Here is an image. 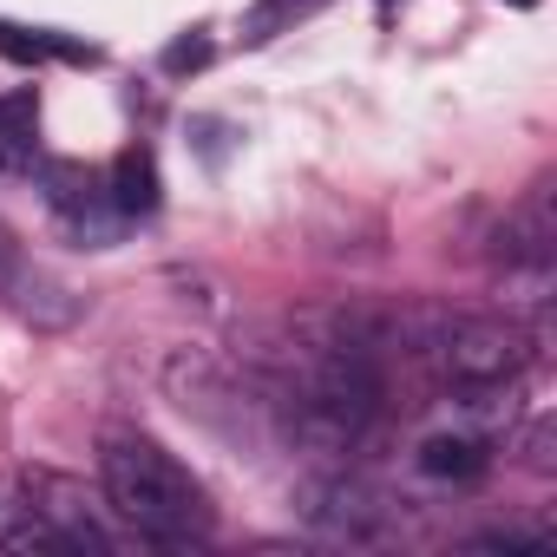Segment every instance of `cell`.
Instances as JSON below:
<instances>
[{
    "label": "cell",
    "mask_w": 557,
    "mask_h": 557,
    "mask_svg": "<svg viewBox=\"0 0 557 557\" xmlns=\"http://www.w3.org/2000/svg\"><path fill=\"white\" fill-rule=\"evenodd\" d=\"M99 472H106V498L158 544H190L210 531V505H203V485L151 440H106L99 453Z\"/></svg>",
    "instance_id": "6da1fadb"
},
{
    "label": "cell",
    "mask_w": 557,
    "mask_h": 557,
    "mask_svg": "<svg viewBox=\"0 0 557 557\" xmlns=\"http://www.w3.org/2000/svg\"><path fill=\"white\" fill-rule=\"evenodd\" d=\"M440 368L453 387H498L524 368V342L518 329L505 322H479V315H459L440 329Z\"/></svg>",
    "instance_id": "7a4b0ae2"
},
{
    "label": "cell",
    "mask_w": 557,
    "mask_h": 557,
    "mask_svg": "<svg viewBox=\"0 0 557 557\" xmlns=\"http://www.w3.org/2000/svg\"><path fill=\"white\" fill-rule=\"evenodd\" d=\"M106 197H112L119 216H151V210H158V158H151L145 145H125V151L112 158Z\"/></svg>",
    "instance_id": "3957f363"
},
{
    "label": "cell",
    "mask_w": 557,
    "mask_h": 557,
    "mask_svg": "<svg viewBox=\"0 0 557 557\" xmlns=\"http://www.w3.org/2000/svg\"><path fill=\"white\" fill-rule=\"evenodd\" d=\"M492 466V453H485V440H472V433H433L426 446H420V472L426 479H479Z\"/></svg>",
    "instance_id": "277c9868"
},
{
    "label": "cell",
    "mask_w": 557,
    "mask_h": 557,
    "mask_svg": "<svg viewBox=\"0 0 557 557\" xmlns=\"http://www.w3.org/2000/svg\"><path fill=\"white\" fill-rule=\"evenodd\" d=\"M34 125H40V99H34V86L27 92H8L0 99V164H34Z\"/></svg>",
    "instance_id": "5b68a950"
},
{
    "label": "cell",
    "mask_w": 557,
    "mask_h": 557,
    "mask_svg": "<svg viewBox=\"0 0 557 557\" xmlns=\"http://www.w3.org/2000/svg\"><path fill=\"white\" fill-rule=\"evenodd\" d=\"M99 60L92 47H73L60 34H40V27H14V21H0V60H14V66H40V60Z\"/></svg>",
    "instance_id": "8992f818"
},
{
    "label": "cell",
    "mask_w": 557,
    "mask_h": 557,
    "mask_svg": "<svg viewBox=\"0 0 557 557\" xmlns=\"http://www.w3.org/2000/svg\"><path fill=\"white\" fill-rule=\"evenodd\" d=\"M210 66V40H171L164 47V73H197Z\"/></svg>",
    "instance_id": "52a82bcc"
},
{
    "label": "cell",
    "mask_w": 557,
    "mask_h": 557,
    "mask_svg": "<svg viewBox=\"0 0 557 557\" xmlns=\"http://www.w3.org/2000/svg\"><path fill=\"white\" fill-rule=\"evenodd\" d=\"M511 8H537V0H511Z\"/></svg>",
    "instance_id": "ba28073f"
}]
</instances>
